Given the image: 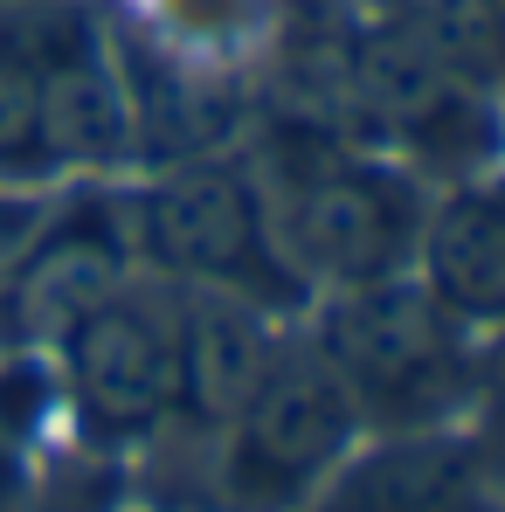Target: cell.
<instances>
[{
	"mask_svg": "<svg viewBox=\"0 0 505 512\" xmlns=\"http://www.w3.org/2000/svg\"><path fill=\"white\" fill-rule=\"evenodd\" d=\"M471 457L457 443H395L374 464H360L339 492V512H464L471 506Z\"/></svg>",
	"mask_w": 505,
	"mask_h": 512,
	"instance_id": "11",
	"label": "cell"
},
{
	"mask_svg": "<svg viewBox=\"0 0 505 512\" xmlns=\"http://www.w3.org/2000/svg\"><path fill=\"white\" fill-rule=\"evenodd\" d=\"M118 291V243L97 229H63L49 243H35V256L14 277V319L28 333H63L70 319H84L97 298Z\"/></svg>",
	"mask_w": 505,
	"mask_h": 512,
	"instance_id": "10",
	"label": "cell"
},
{
	"mask_svg": "<svg viewBox=\"0 0 505 512\" xmlns=\"http://www.w3.org/2000/svg\"><path fill=\"white\" fill-rule=\"evenodd\" d=\"M478 395L492 402V416H499V429H505V340L478 360Z\"/></svg>",
	"mask_w": 505,
	"mask_h": 512,
	"instance_id": "14",
	"label": "cell"
},
{
	"mask_svg": "<svg viewBox=\"0 0 505 512\" xmlns=\"http://www.w3.org/2000/svg\"><path fill=\"white\" fill-rule=\"evenodd\" d=\"M42 35V146L49 167H118L132 153V104L111 49L84 14H35Z\"/></svg>",
	"mask_w": 505,
	"mask_h": 512,
	"instance_id": "7",
	"label": "cell"
},
{
	"mask_svg": "<svg viewBox=\"0 0 505 512\" xmlns=\"http://www.w3.org/2000/svg\"><path fill=\"white\" fill-rule=\"evenodd\" d=\"M422 284L450 319L505 326V180H464L422 222Z\"/></svg>",
	"mask_w": 505,
	"mask_h": 512,
	"instance_id": "8",
	"label": "cell"
},
{
	"mask_svg": "<svg viewBox=\"0 0 505 512\" xmlns=\"http://www.w3.org/2000/svg\"><path fill=\"white\" fill-rule=\"evenodd\" d=\"M277 340L263 333L250 298H229V291H208L180 312L173 326V360H180V409L208 416V423H229L243 409V395L256 388V374L270 367Z\"/></svg>",
	"mask_w": 505,
	"mask_h": 512,
	"instance_id": "9",
	"label": "cell"
},
{
	"mask_svg": "<svg viewBox=\"0 0 505 512\" xmlns=\"http://www.w3.org/2000/svg\"><path fill=\"white\" fill-rule=\"evenodd\" d=\"M422 222L429 208L416 180L346 146H319L291 180V256L339 291L402 277L422 243Z\"/></svg>",
	"mask_w": 505,
	"mask_h": 512,
	"instance_id": "3",
	"label": "cell"
},
{
	"mask_svg": "<svg viewBox=\"0 0 505 512\" xmlns=\"http://www.w3.org/2000/svg\"><path fill=\"white\" fill-rule=\"evenodd\" d=\"M346 111L436 173H478L499 153V111L485 84L457 77L388 21L346 49Z\"/></svg>",
	"mask_w": 505,
	"mask_h": 512,
	"instance_id": "5",
	"label": "cell"
},
{
	"mask_svg": "<svg viewBox=\"0 0 505 512\" xmlns=\"http://www.w3.org/2000/svg\"><path fill=\"white\" fill-rule=\"evenodd\" d=\"M139 250L173 277H194L208 291L229 298H284L291 263L270 243V208L256 194L243 167L222 160H194L167 173L146 201H139Z\"/></svg>",
	"mask_w": 505,
	"mask_h": 512,
	"instance_id": "4",
	"label": "cell"
},
{
	"mask_svg": "<svg viewBox=\"0 0 505 512\" xmlns=\"http://www.w3.org/2000/svg\"><path fill=\"white\" fill-rule=\"evenodd\" d=\"M353 402L319 346H277L243 409L229 416V506H298L353 443Z\"/></svg>",
	"mask_w": 505,
	"mask_h": 512,
	"instance_id": "2",
	"label": "cell"
},
{
	"mask_svg": "<svg viewBox=\"0 0 505 512\" xmlns=\"http://www.w3.org/2000/svg\"><path fill=\"white\" fill-rule=\"evenodd\" d=\"M49 512H63V506H49Z\"/></svg>",
	"mask_w": 505,
	"mask_h": 512,
	"instance_id": "15",
	"label": "cell"
},
{
	"mask_svg": "<svg viewBox=\"0 0 505 512\" xmlns=\"http://www.w3.org/2000/svg\"><path fill=\"white\" fill-rule=\"evenodd\" d=\"M56 340H63V388L97 443H139L180 409L173 326L153 305L111 291Z\"/></svg>",
	"mask_w": 505,
	"mask_h": 512,
	"instance_id": "6",
	"label": "cell"
},
{
	"mask_svg": "<svg viewBox=\"0 0 505 512\" xmlns=\"http://www.w3.org/2000/svg\"><path fill=\"white\" fill-rule=\"evenodd\" d=\"M319 353L339 374L353 416H374L388 429H429L478 388L464 319H450L429 298V284L409 277L339 291L319 319Z\"/></svg>",
	"mask_w": 505,
	"mask_h": 512,
	"instance_id": "1",
	"label": "cell"
},
{
	"mask_svg": "<svg viewBox=\"0 0 505 512\" xmlns=\"http://www.w3.org/2000/svg\"><path fill=\"white\" fill-rule=\"evenodd\" d=\"M42 35L35 14H0V180H42Z\"/></svg>",
	"mask_w": 505,
	"mask_h": 512,
	"instance_id": "13",
	"label": "cell"
},
{
	"mask_svg": "<svg viewBox=\"0 0 505 512\" xmlns=\"http://www.w3.org/2000/svg\"><path fill=\"white\" fill-rule=\"evenodd\" d=\"M388 28L471 84L505 77V0H388Z\"/></svg>",
	"mask_w": 505,
	"mask_h": 512,
	"instance_id": "12",
	"label": "cell"
}]
</instances>
